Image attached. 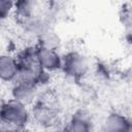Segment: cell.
Returning a JSON list of instances; mask_svg holds the SVG:
<instances>
[{
    "label": "cell",
    "mask_w": 132,
    "mask_h": 132,
    "mask_svg": "<svg viewBox=\"0 0 132 132\" xmlns=\"http://www.w3.org/2000/svg\"><path fill=\"white\" fill-rule=\"evenodd\" d=\"M19 61V77L18 79L26 80L35 85L42 81L46 72L40 66L36 57V46L26 48L18 56Z\"/></svg>",
    "instance_id": "6da1fadb"
},
{
    "label": "cell",
    "mask_w": 132,
    "mask_h": 132,
    "mask_svg": "<svg viewBox=\"0 0 132 132\" xmlns=\"http://www.w3.org/2000/svg\"><path fill=\"white\" fill-rule=\"evenodd\" d=\"M0 117L3 123L25 129L30 120V111L27 105L10 98L2 102Z\"/></svg>",
    "instance_id": "7a4b0ae2"
},
{
    "label": "cell",
    "mask_w": 132,
    "mask_h": 132,
    "mask_svg": "<svg viewBox=\"0 0 132 132\" xmlns=\"http://www.w3.org/2000/svg\"><path fill=\"white\" fill-rule=\"evenodd\" d=\"M62 70L67 76L73 79H79L84 77L89 70L88 59L79 52H68L63 56Z\"/></svg>",
    "instance_id": "3957f363"
},
{
    "label": "cell",
    "mask_w": 132,
    "mask_h": 132,
    "mask_svg": "<svg viewBox=\"0 0 132 132\" xmlns=\"http://www.w3.org/2000/svg\"><path fill=\"white\" fill-rule=\"evenodd\" d=\"M36 57L40 66L46 73L62 70L63 56L59 54L58 50L48 48V47H44L37 44Z\"/></svg>",
    "instance_id": "277c9868"
},
{
    "label": "cell",
    "mask_w": 132,
    "mask_h": 132,
    "mask_svg": "<svg viewBox=\"0 0 132 132\" xmlns=\"http://www.w3.org/2000/svg\"><path fill=\"white\" fill-rule=\"evenodd\" d=\"M37 87L38 86L35 84L16 79L11 88V98L28 106L36 98Z\"/></svg>",
    "instance_id": "5b68a950"
},
{
    "label": "cell",
    "mask_w": 132,
    "mask_h": 132,
    "mask_svg": "<svg viewBox=\"0 0 132 132\" xmlns=\"http://www.w3.org/2000/svg\"><path fill=\"white\" fill-rule=\"evenodd\" d=\"M0 77L4 82H14L19 77L18 57L3 54L0 57Z\"/></svg>",
    "instance_id": "8992f818"
},
{
    "label": "cell",
    "mask_w": 132,
    "mask_h": 132,
    "mask_svg": "<svg viewBox=\"0 0 132 132\" xmlns=\"http://www.w3.org/2000/svg\"><path fill=\"white\" fill-rule=\"evenodd\" d=\"M129 118L120 112H110L104 120L102 132H127Z\"/></svg>",
    "instance_id": "52a82bcc"
},
{
    "label": "cell",
    "mask_w": 132,
    "mask_h": 132,
    "mask_svg": "<svg viewBox=\"0 0 132 132\" xmlns=\"http://www.w3.org/2000/svg\"><path fill=\"white\" fill-rule=\"evenodd\" d=\"M69 132H92V123L88 116L84 112L74 113L66 127Z\"/></svg>",
    "instance_id": "ba28073f"
},
{
    "label": "cell",
    "mask_w": 132,
    "mask_h": 132,
    "mask_svg": "<svg viewBox=\"0 0 132 132\" xmlns=\"http://www.w3.org/2000/svg\"><path fill=\"white\" fill-rule=\"evenodd\" d=\"M38 40H39L38 45L48 47V48H54V50H58V47L61 44L59 35H57L56 32H54L52 29H48L45 32H43L38 37Z\"/></svg>",
    "instance_id": "9c48e42d"
},
{
    "label": "cell",
    "mask_w": 132,
    "mask_h": 132,
    "mask_svg": "<svg viewBox=\"0 0 132 132\" xmlns=\"http://www.w3.org/2000/svg\"><path fill=\"white\" fill-rule=\"evenodd\" d=\"M15 2L10 0H1L0 1V19L2 21L6 20L12 11H14Z\"/></svg>",
    "instance_id": "30bf717a"
},
{
    "label": "cell",
    "mask_w": 132,
    "mask_h": 132,
    "mask_svg": "<svg viewBox=\"0 0 132 132\" xmlns=\"http://www.w3.org/2000/svg\"><path fill=\"white\" fill-rule=\"evenodd\" d=\"M22 130H24V129H20L18 127L12 126V125H9V124H6V123L1 122L0 132H22Z\"/></svg>",
    "instance_id": "8fae6325"
},
{
    "label": "cell",
    "mask_w": 132,
    "mask_h": 132,
    "mask_svg": "<svg viewBox=\"0 0 132 132\" xmlns=\"http://www.w3.org/2000/svg\"><path fill=\"white\" fill-rule=\"evenodd\" d=\"M127 132H132V119H130V118H129V125H128Z\"/></svg>",
    "instance_id": "7c38bea8"
},
{
    "label": "cell",
    "mask_w": 132,
    "mask_h": 132,
    "mask_svg": "<svg viewBox=\"0 0 132 132\" xmlns=\"http://www.w3.org/2000/svg\"><path fill=\"white\" fill-rule=\"evenodd\" d=\"M56 132H69V131L67 130V128H63V129H59V130H57Z\"/></svg>",
    "instance_id": "4fadbf2b"
},
{
    "label": "cell",
    "mask_w": 132,
    "mask_h": 132,
    "mask_svg": "<svg viewBox=\"0 0 132 132\" xmlns=\"http://www.w3.org/2000/svg\"><path fill=\"white\" fill-rule=\"evenodd\" d=\"M22 132H31V131H29V130H27V129L25 128L24 130H22Z\"/></svg>",
    "instance_id": "5bb4252c"
},
{
    "label": "cell",
    "mask_w": 132,
    "mask_h": 132,
    "mask_svg": "<svg viewBox=\"0 0 132 132\" xmlns=\"http://www.w3.org/2000/svg\"><path fill=\"white\" fill-rule=\"evenodd\" d=\"M129 4H130V6H131V8H132V2H130Z\"/></svg>",
    "instance_id": "9a60e30c"
}]
</instances>
